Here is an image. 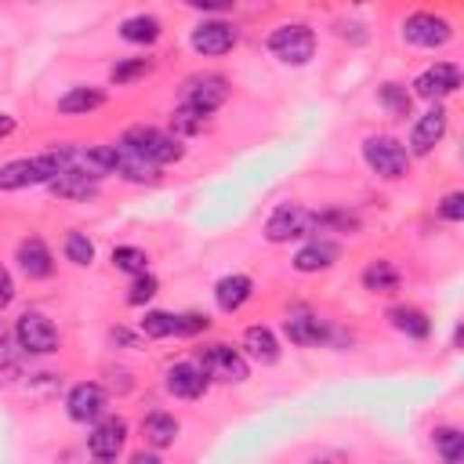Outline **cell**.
<instances>
[{"label": "cell", "mask_w": 464, "mask_h": 464, "mask_svg": "<svg viewBox=\"0 0 464 464\" xmlns=\"http://www.w3.org/2000/svg\"><path fill=\"white\" fill-rule=\"evenodd\" d=\"M338 258H341L338 244H330V240H312V244H305V247L294 255V269H298V273H323V269H330Z\"/></svg>", "instance_id": "ffe728a7"}, {"label": "cell", "mask_w": 464, "mask_h": 464, "mask_svg": "<svg viewBox=\"0 0 464 464\" xmlns=\"http://www.w3.org/2000/svg\"><path fill=\"white\" fill-rule=\"evenodd\" d=\"M283 330H287V338H291L294 345H302V348H312V345H323V341H327V323H323L316 312H305V309L291 312L287 323H283Z\"/></svg>", "instance_id": "2e32d148"}, {"label": "cell", "mask_w": 464, "mask_h": 464, "mask_svg": "<svg viewBox=\"0 0 464 464\" xmlns=\"http://www.w3.org/2000/svg\"><path fill=\"white\" fill-rule=\"evenodd\" d=\"M19 265H23V273L30 280H48L55 273V258H51L48 244L37 240V237H30V240L19 244Z\"/></svg>", "instance_id": "d6986e66"}, {"label": "cell", "mask_w": 464, "mask_h": 464, "mask_svg": "<svg viewBox=\"0 0 464 464\" xmlns=\"http://www.w3.org/2000/svg\"><path fill=\"white\" fill-rule=\"evenodd\" d=\"M98 106H106V95L98 88H70L59 98V113L66 116H84V113H95Z\"/></svg>", "instance_id": "44dd1931"}, {"label": "cell", "mask_w": 464, "mask_h": 464, "mask_svg": "<svg viewBox=\"0 0 464 464\" xmlns=\"http://www.w3.org/2000/svg\"><path fill=\"white\" fill-rule=\"evenodd\" d=\"M135 464H156V453H135Z\"/></svg>", "instance_id": "60d3db41"}, {"label": "cell", "mask_w": 464, "mask_h": 464, "mask_svg": "<svg viewBox=\"0 0 464 464\" xmlns=\"http://www.w3.org/2000/svg\"><path fill=\"white\" fill-rule=\"evenodd\" d=\"M439 214H442L446 221H460V218H464V196H460V192H450V196L439 203Z\"/></svg>", "instance_id": "d590c367"}, {"label": "cell", "mask_w": 464, "mask_h": 464, "mask_svg": "<svg viewBox=\"0 0 464 464\" xmlns=\"http://www.w3.org/2000/svg\"><path fill=\"white\" fill-rule=\"evenodd\" d=\"M0 348H5V330H0Z\"/></svg>", "instance_id": "b9f144b4"}, {"label": "cell", "mask_w": 464, "mask_h": 464, "mask_svg": "<svg viewBox=\"0 0 464 464\" xmlns=\"http://www.w3.org/2000/svg\"><path fill=\"white\" fill-rule=\"evenodd\" d=\"M432 435H435V450H439V457L446 464H460L464 460V435L457 428H435Z\"/></svg>", "instance_id": "83f0119b"}, {"label": "cell", "mask_w": 464, "mask_h": 464, "mask_svg": "<svg viewBox=\"0 0 464 464\" xmlns=\"http://www.w3.org/2000/svg\"><path fill=\"white\" fill-rule=\"evenodd\" d=\"M95 156L102 160L106 174H120L135 185H145V181H156L160 178V163L145 160L138 149H131L127 142H116V145H95Z\"/></svg>", "instance_id": "6da1fadb"}, {"label": "cell", "mask_w": 464, "mask_h": 464, "mask_svg": "<svg viewBox=\"0 0 464 464\" xmlns=\"http://www.w3.org/2000/svg\"><path fill=\"white\" fill-rule=\"evenodd\" d=\"M388 320H392V327H395L399 334H406V338H428V334H432V320H428L421 309H413V305H395V309L388 312Z\"/></svg>", "instance_id": "603a6c76"}, {"label": "cell", "mask_w": 464, "mask_h": 464, "mask_svg": "<svg viewBox=\"0 0 464 464\" xmlns=\"http://www.w3.org/2000/svg\"><path fill=\"white\" fill-rule=\"evenodd\" d=\"M156 287H160V283H156V276L138 273V276H135V283H131V291H127V302H131V305H145V302L156 294Z\"/></svg>", "instance_id": "836d02e7"}, {"label": "cell", "mask_w": 464, "mask_h": 464, "mask_svg": "<svg viewBox=\"0 0 464 464\" xmlns=\"http://www.w3.org/2000/svg\"><path fill=\"white\" fill-rule=\"evenodd\" d=\"M15 131V116H8V113H0V138H8Z\"/></svg>", "instance_id": "f35d334b"}, {"label": "cell", "mask_w": 464, "mask_h": 464, "mask_svg": "<svg viewBox=\"0 0 464 464\" xmlns=\"http://www.w3.org/2000/svg\"><path fill=\"white\" fill-rule=\"evenodd\" d=\"M153 70V59H124V62H116L113 66V84H131V80H138V77H145Z\"/></svg>", "instance_id": "d6a6232c"}, {"label": "cell", "mask_w": 464, "mask_h": 464, "mask_svg": "<svg viewBox=\"0 0 464 464\" xmlns=\"http://www.w3.org/2000/svg\"><path fill=\"white\" fill-rule=\"evenodd\" d=\"M446 135V109L442 106H432L424 116H417L413 131H410V153L417 156H428Z\"/></svg>", "instance_id": "4fadbf2b"}, {"label": "cell", "mask_w": 464, "mask_h": 464, "mask_svg": "<svg viewBox=\"0 0 464 464\" xmlns=\"http://www.w3.org/2000/svg\"><path fill=\"white\" fill-rule=\"evenodd\" d=\"M26 185H48V171L37 160H12L0 167V189L12 192V189H26Z\"/></svg>", "instance_id": "ac0fdd59"}, {"label": "cell", "mask_w": 464, "mask_h": 464, "mask_svg": "<svg viewBox=\"0 0 464 464\" xmlns=\"http://www.w3.org/2000/svg\"><path fill=\"white\" fill-rule=\"evenodd\" d=\"M363 160L374 174L388 178V181H399L406 171H410V153L403 142H395L392 135H370L363 142Z\"/></svg>", "instance_id": "7a4b0ae2"}, {"label": "cell", "mask_w": 464, "mask_h": 464, "mask_svg": "<svg viewBox=\"0 0 464 464\" xmlns=\"http://www.w3.org/2000/svg\"><path fill=\"white\" fill-rule=\"evenodd\" d=\"M403 37H406L413 48L435 51V48H446V44L453 41V26H450L442 15H435V12H413V15L403 23Z\"/></svg>", "instance_id": "9c48e42d"}, {"label": "cell", "mask_w": 464, "mask_h": 464, "mask_svg": "<svg viewBox=\"0 0 464 464\" xmlns=\"http://www.w3.org/2000/svg\"><path fill=\"white\" fill-rule=\"evenodd\" d=\"M95 185H98V181H88V178H80V174H73V171H62V174H55V178L48 181V189H51L55 196H62V200H91V196H95Z\"/></svg>", "instance_id": "d4e9b609"}, {"label": "cell", "mask_w": 464, "mask_h": 464, "mask_svg": "<svg viewBox=\"0 0 464 464\" xmlns=\"http://www.w3.org/2000/svg\"><path fill=\"white\" fill-rule=\"evenodd\" d=\"M457 88H460V70H457L453 62H435L432 70H424V73L413 80V91H417L421 98H428V102L446 98V95H453Z\"/></svg>", "instance_id": "7c38bea8"}, {"label": "cell", "mask_w": 464, "mask_h": 464, "mask_svg": "<svg viewBox=\"0 0 464 464\" xmlns=\"http://www.w3.org/2000/svg\"><path fill=\"white\" fill-rule=\"evenodd\" d=\"M142 435H145L149 446L163 450V446H171V442L178 439V421H174L171 413H149V417L142 421Z\"/></svg>", "instance_id": "cb8c5ba5"}, {"label": "cell", "mask_w": 464, "mask_h": 464, "mask_svg": "<svg viewBox=\"0 0 464 464\" xmlns=\"http://www.w3.org/2000/svg\"><path fill=\"white\" fill-rule=\"evenodd\" d=\"M120 37L127 44H156L160 41V19H153V15H131L120 26Z\"/></svg>", "instance_id": "4316f807"}, {"label": "cell", "mask_w": 464, "mask_h": 464, "mask_svg": "<svg viewBox=\"0 0 464 464\" xmlns=\"http://www.w3.org/2000/svg\"><path fill=\"white\" fill-rule=\"evenodd\" d=\"M15 341L26 356H51L59 348V330L44 312H23L15 323Z\"/></svg>", "instance_id": "52a82bcc"}, {"label": "cell", "mask_w": 464, "mask_h": 464, "mask_svg": "<svg viewBox=\"0 0 464 464\" xmlns=\"http://www.w3.org/2000/svg\"><path fill=\"white\" fill-rule=\"evenodd\" d=\"M312 232V210L298 207V203H280L269 221H265V240L269 244H291Z\"/></svg>", "instance_id": "ba28073f"}, {"label": "cell", "mask_w": 464, "mask_h": 464, "mask_svg": "<svg viewBox=\"0 0 464 464\" xmlns=\"http://www.w3.org/2000/svg\"><path fill=\"white\" fill-rule=\"evenodd\" d=\"M66 258L73 265H91L95 262V244L84 237V232H70L66 237Z\"/></svg>", "instance_id": "1f68e13d"}, {"label": "cell", "mask_w": 464, "mask_h": 464, "mask_svg": "<svg viewBox=\"0 0 464 464\" xmlns=\"http://www.w3.org/2000/svg\"><path fill=\"white\" fill-rule=\"evenodd\" d=\"M225 98H228V80H225L221 73H200V77L185 80L178 106L189 109L192 116H203V120H207L214 109L225 106Z\"/></svg>", "instance_id": "3957f363"}, {"label": "cell", "mask_w": 464, "mask_h": 464, "mask_svg": "<svg viewBox=\"0 0 464 464\" xmlns=\"http://www.w3.org/2000/svg\"><path fill=\"white\" fill-rule=\"evenodd\" d=\"M174 320H178V334H181V338L200 334V330H207V327H210V320H207V316H200V312H181V316H174Z\"/></svg>", "instance_id": "e575fe53"}, {"label": "cell", "mask_w": 464, "mask_h": 464, "mask_svg": "<svg viewBox=\"0 0 464 464\" xmlns=\"http://www.w3.org/2000/svg\"><path fill=\"white\" fill-rule=\"evenodd\" d=\"M377 98H381V106H385L392 116H410V95H406V88H399V84H381Z\"/></svg>", "instance_id": "4dcf8cb0"}, {"label": "cell", "mask_w": 464, "mask_h": 464, "mask_svg": "<svg viewBox=\"0 0 464 464\" xmlns=\"http://www.w3.org/2000/svg\"><path fill=\"white\" fill-rule=\"evenodd\" d=\"M269 51L287 66H305L316 55V33L309 26H280L269 37Z\"/></svg>", "instance_id": "8992f818"}, {"label": "cell", "mask_w": 464, "mask_h": 464, "mask_svg": "<svg viewBox=\"0 0 464 464\" xmlns=\"http://www.w3.org/2000/svg\"><path fill=\"white\" fill-rule=\"evenodd\" d=\"M124 442H127V421L124 417H98V424L88 439V450L98 460H116Z\"/></svg>", "instance_id": "30bf717a"}, {"label": "cell", "mask_w": 464, "mask_h": 464, "mask_svg": "<svg viewBox=\"0 0 464 464\" xmlns=\"http://www.w3.org/2000/svg\"><path fill=\"white\" fill-rule=\"evenodd\" d=\"M207 385H210V377L196 363H174L167 370V392L178 399H200L207 392Z\"/></svg>", "instance_id": "9a60e30c"}, {"label": "cell", "mask_w": 464, "mask_h": 464, "mask_svg": "<svg viewBox=\"0 0 464 464\" xmlns=\"http://www.w3.org/2000/svg\"><path fill=\"white\" fill-rule=\"evenodd\" d=\"M142 334L145 338H171V334H178V320H174V312H145L142 316Z\"/></svg>", "instance_id": "f546056e"}, {"label": "cell", "mask_w": 464, "mask_h": 464, "mask_svg": "<svg viewBox=\"0 0 464 464\" xmlns=\"http://www.w3.org/2000/svg\"><path fill=\"white\" fill-rule=\"evenodd\" d=\"M232 44H237V30H232L228 23H203V26H196L192 30V51L196 55H207V59H214V55H225V51H232Z\"/></svg>", "instance_id": "5bb4252c"}, {"label": "cell", "mask_w": 464, "mask_h": 464, "mask_svg": "<svg viewBox=\"0 0 464 464\" xmlns=\"http://www.w3.org/2000/svg\"><path fill=\"white\" fill-rule=\"evenodd\" d=\"M189 8H196V12H228L237 0H185Z\"/></svg>", "instance_id": "74e56055"}, {"label": "cell", "mask_w": 464, "mask_h": 464, "mask_svg": "<svg viewBox=\"0 0 464 464\" xmlns=\"http://www.w3.org/2000/svg\"><path fill=\"white\" fill-rule=\"evenodd\" d=\"M244 348H247L251 359H258V363H265V367L280 359V341H276V334H273L269 327H251V330L244 334Z\"/></svg>", "instance_id": "7402d4cb"}, {"label": "cell", "mask_w": 464, "mask_h": 464, "mask_svg": "<svg viewBox=\"0 0 464 464\" xmlns=\"http://www.w3.org/2000/svg\"><path fill=\"white\" fill-rule=\"evenodd\" d=\"M113 341H120V345H135V338H131L127 330H113Z\"/></svg>", "instance_id": "ab89813d"}, {"label": "cell", "mask_w": 464, "mask_h": 464, "mask_svg": "<svg viewBox=\"0 0 464 464\" xmlns=\"http://www.w3.org/2000/svg\"><path fill=\"white\" fill-rule=\"evenodd\" d=\"M120 142H127L131 149H138L145 160H153V163H174V160H181V142L174 138V135H167V131H156V127H127L124 131V138Z\"/></svg>", "instance_id": "5b68a950"}, {"label": "cell", "mask_w": 464, "mask_h": 464, "mask_svg": "<svg viewBox=\"0 0 464 464\" xmlns=\"http://www.w3.org/2000/svg\"><path fill=\"white\" fill-rule=\"evenodd\" d=\"M113 265H116L120 273L138 276V273L149 269V255H145L142 247H113Z\"/></svg>", "instance_id": "f1b7e54d"}, {"label": "cell", "mask_w": 464, "mask_h": 464, "mask_svg": "<svg viewBox=\"0 0 464 464\" xmlns=\"http://www.w3.org/2000/svg\"><path fill=\"white\" fill-rule=\"evenodd\" d=\"M12 298H15V283H12V273L0 265V309H8L12 305Z\"/></svg>", "instance_id": "8d00e7d4"}, {"label": "cell", "mask_w": 464, "mask_h": 464, "mask_svg": "<svg viewBox=\"0 0 464 464\" xmlns=\"http://www.w3.org/2000/svg\"><path fill=\"white\" fill-rule=\"evenodd\" d=\"M106 406H109V395H106V388H102V385H95V381L77 385V388L70 392V399H66L70 417H73V421H80V424L98 421V417L106 413Z\"/></svg>", "instance_id": "8fae6325"}, {"label": "cell", "mask_w": 464, "mask_h": 464, "mask_svg": "<svg viewBox=\"0 0 464 464\" xmlns=\"http://www.w3.org/2000/svg\"><path fill=\"white\" fill-rule=\"evenodd\" d=\"M251 294H255V283H251V276H244V273L221 276L218 287H214V302H218L221 312H240V309L251 302Z\"/></svg>", "instance_id": "e0dca14e"}, {"label": "cell", "mask_w": 464, "mask_h": 464, "mask_svg": "<svg viewBox=\"0 0 464 464\" xmlns=\"http://www.w3.org/2000/svg\"><path fill=\"white\" fill-rule=\"evenodd\" d=\"M210 381H221V385H240L247 381L251 367H247V356L228 348V345H207L200 352V363H196Z\"/></svg>", "instance_id": "277c9868"}, {"label": "cell", "mask_w": 464, "mask_h": 464, "mask_svg": "<svg viewBox=\"0 0 464 464\" xmlns=\"http://www.w3.org/2000/svg\"><path fill=\"white\" fill-rule=\"evenodd\" d=\"M363 287H367L370 294H392V291H399V273H395V265H392V262H370V265L363 269Z\"/></svg>", "instance_id": "484cf974"}]
</instances>
